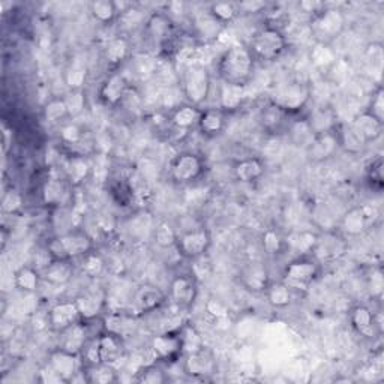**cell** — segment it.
<instances>
[{"label":"cell","mask_w":384,"mask_h":384,"mask_svg":"<svg viewBox=\"0 0 384 384\" xmlns=\"http://www.w3.org/2000/svg\"><path fill=\"white\" fill-rule=\"evenodd\" d=\"M261 246L267 256H278L285 246L284 237L277 232L275 228H267L261 236Z\"/></svg>","instance_id":"681fc988"},{"label":"cell","mask_w":384,"mask_h":384,"mask_svg":"<svg viewBox=\"0 0 384 384\" xmlns=\"http://www.w3.org/2000/svg\"><path fill=\"white\" fill-rule=\"evenodd\" d=\"M21 206H23V199H21V195L17 191L11 190L4 195L2 209L5 213H9V215L17 213L21 209Z\"/></svg>","instance_id":"9f6ffc18"},{"label":"cell","mask_w":384,"mask_h":384,"mask_svg":"<svg viewBox=\"0 0 384 384\" xmlns=\"http://www.w3.org/2000/svg\"><path fill=\"white\" fill-rule=\"evenodd\" d=\"M182 341V355H192L204 350V341L194 326H185L179 332Z\"/></svg>","instance_id":"60d3db41"},{"label":"cell","mask_w":384,"mask_h":384,"mask_svg":"<svg viewBox=\"0 0 384 384\" xmlns=\"http://www.w3.org/2000/svg\"><path fill=\"white\" fill-rule=\"evenodd\" d=\"M310 60L317 69H331L338 62V54L331 44L315 41L310 50Z\"/></svg>","instance_id":"f546056e"},{"label":"cell","mask_w":384,"mask_h":384,"mask_svg":"<svg viewBox=\"0 0 384 384\" xmlns=\"http://www.w3.org/2000/svg\"><path fill=\"white\" fill-rule=\"evenodd\" d=\"M287 44V37H285L278 27L267 26L258 30L257 34L252 37L248 48L252 53L254 59L272 62L277 60L285 51Z\"/></svg>","instance_id":"277c9868"},{"label":"cell","mask_w":384,"mask_h":384,"mask_svg":"<svg viewBox=\"0 0 384 384\" xmlns=\"http://www.w3.org/2000/svg\"><path fill=\"white\" fill-rule=\"evenodd\" d=\"M322 263L312 256H300L291 260L284 269L282 281L293 290H306L320 277Z\"/></svg>","instance_id":"5b68a950"},{"label":"cell","mask_w":384,"mask_h":384,"mask_svg":"<svg viewBox=\"0 0 384 384\" xmlns=\"http://www.w3.org/2000/svg\"><path fill=\"white\" fill-rule=\"evenodd\" d=\"M195 27L197 32H199V35L203 38H218L219 32L223 29V25H219L218 21L207 13L204 17L197 18Z\"/></svg>","instance_id":"f5cc1de1"},{"label":"cell","mask_w":384,"mask_h":384,"mask_svg":"<svg viewBox=\"0 0 384 384\" xmlns=\"http://www.w3.org/2000/svg\"><path fill=\"white\" fill-rule=\"evenodd\" d=\"M138 381L147 384H161L164 381H167V377L162 372V369L157 368L155 365H150L138 372Z\"/></svg>","instance_id":"11a10c76"},{"label":"cell","mask_w":384,"mask_h":384,"mask_svg":"<svg viewBox=\"0 0 384 384\" xmlns=\"http://www.w3.org/2000/svg\"><path fill=\"white\" fill-rule=\"evenodd\" d=\"M63 100H65V102H67L69 117H77L84 112L86 95L83 91H69L67 95L63 96Z\"/></svg>","instance_id":"db71d44e"},{"label":"cell","mask_w":384,"mask_h":384,"mask_svg":"<svg viewBox=\"0 0 384 384\" xmlns=\"http://www.w3.org/2000/svg\"><path fill=\"white\" fill-rule=\"evenodd\" d=\"M368 112L376 116L377 119H380L381 122H384V92L381 87H378V89L374 92V95H372V100H371V105H369V110Z\"/></svg>","instance_id":"680465c9"},{"label":"cell","mask_w":384,"mask_h":384,"mask_svg":"<svg viewBox=\"0 0 384 384\" xmlns=\"http://www.w3.org/2000/svg\"><path fill=\"white\" fill-rule=\"evenodd\" d=\"M378 218L380 211L376 206H356L344 213L339 227H341L345 236L357 237L364 234L371 224L374 225Z\"/></svg>","instance_id":"9c48e42d"},{"label":"cell","mask_w":384,"mask_h":384,"mask_svg":"<svg viewBox=\"0 0 384 384\" xmlns=\"http://www.w3.org/2000/svg\"><path fill=\"white\" fill-rule=\"evenodd\" d=\"M92 17L101 25H110L120 15V11L116 2L112 0H95L89 5Z\"/></svg>","instance_id":"8d00e7d4"},{"label":"cell","mask_w":384,"mask_h":384,"mask_svg":"<svg viewBox=\"0 0 384 384\" xmlns=\"http://www.w3.org/2000/svg\"><path fill=\"white\" fill-rule=\"evenodd\" d=\"M242 284L252 293H265L270 284L269 270L261 263H251L242 272Z\"/></svg>","instance_id":"7402d4cb"},{"label":"cell","mask_w":384,"mask_h":384,"mask_svg":"<svg viewBox=\"0 0 384 384\" xmlns=\"http://www.w3.org/2000/svg\"><path fill=\"white\" fill-rule=\"evenodd\" d=\"M129 89L126 77L120 72L110 74L100 87V100L108 107H116L122 102Z\"/></svg>","instance_id":"9a60e30c"},{"label":"cell","mask_w":384,"mask_h":384,"mask_svg":"<svg viewBox=\"0 0 384 384\" xmlns=\"http://www.w3.org/2000/svg\"><path fill=\"white\" fill-rule=\"evenodd\" d=\"M306 119H308V122L315 133V135L329 133V131H333L338 126L336 114L333 113V110L329 108V107L315 108L314 112Z\"/></svg>","instance_id":"1f68e13d"},{"label":"cell","mask_w":384,"mask_h":384,"mask_svg":"<svg viewBox=\"0 0 384 384\" xmlns=\"http://www.w3.org/2000/svg\"><path fill=\"white\" fill-rule=\"evenodd\" d=\"M246 96V87L223 83L219 91V108L225 113H232L242 107Z\"/></svg>","instance_id":"d4e9b609"},{"label":"cell","mask_w":384,"mask_h":384,"mask_svg":"<svg viewBox=\"0 0 384 384\" xmlns=\"http://www.w3.org/2000/svg\"><path fill=\"white\" fill-rule=\"evenodd\" d=\"M62 333H67L68 336L65 338V343H63V347L62 348H67L69 351H74V353H79L84 348L86 345V339H84V329L81 327V324H74L71 326L69 329H67V331H63Z\"/></svg>","instance_id":"c3c4849f"},{"label":"cell","mask_w":384,"mask_h":384,"mask_svg":"<svg viewBox=\"0 0 384 384\" xmlns=\"http://www.w3.org/2000/svg\"><path fill=\"white\" fill-rule=\"evenodd\" d=\"M368 176H369L372 183H377L381 188L383 186V161H381V158H377L376 161L371 162Z\"/></svg>","instance_id":"6125c7cd"},{"label":"cell","mask_w":384,"mask_h":384,"mask_svg":"<svg viewBox=\"0 0 384 384\" xmlns=\"http://www.w3.org/2000/svg\"><path fill=\"white\" fill-rule=\"evenodd\" d=\"M204 173V161L194 152H182L171 161L170 179L178 185H190L199 180Z\"/></svg>","instance_id":"52a82bcc"},{"label":"cell","mask_w":384,"mask_h":384,"mask_svg":"<svg viewBox=\"0 0 384 384\" xmlns=\"http://www.w3.org/2000/svg\"><path fill=\"white\" fill-rule=\"evenodd\" d=\"M87 381L96 384H112L117 381V371L114 365L98 364L87 368Z\"/></svg>","instance_id":"7bdbcfd3"},{"label":"cell","mask_w":384,"mask_h":384,"mask_svg":"<svg viewBox=\"0 0 384 384\" xmlns=\"http://www.w3.org/2000/svg\"><path fill=\"white\" fill-rule=\"evenodd\" d=\"M77 305H79V310L83 318L86 320H91L95 315H98V312L101 311L102 306V299L98 298L95 293H87L80 296V298L75 299Z\"/></svg>","instance_id":"7dc6e473"},{"label":"cell","mask_w":384,"mask_h":384,"mask_svg":"<svg viewBox=\"0 0 384 384\" xmlns=\"http://www.w3.org/2000/svg\"><path fill=\"white\" fill-rule=\"evenodd\" d=\"M285 116H287V114H285L278 105L270 102L266 108H263L260 120H261L263 128L273 131L282 124V120H284Z\"/></svg>","instance_id":"f907efd6"},{"label":"cell","mask_w":384,"mask_h":384,"mask_svg":"<svg viewBox=\"0 0 384 384\" xmlns=\"http://www.w3.org/2000/svg\"><path fill=\"white\" fill-rule=\"evenodd\" d=\"M92 170H93V167H92V164L89 162V159H86L81 155L72 157L68 161V166H67L69 183H72V185L83 183L92 174Z\"/></svg>","instance_id":"ab89813d"},{"label":"cell","mask_w":384,"mask_h":384,"mask_svg":"<svg viewBox=\"0 0 384 384\" xmlns=\"http://www.w3.org/2000/svg\"><path fill=\"white\" fill-rule=\"evenodd\" d=\"M215 360L213 357L206 353L204 350L197 351V353L192 355H185V362H183V371L186 376H190L192 378H207L215 374Z\"/></svg>","instance_id":"e0dca14e"},{"label":"cell","mask_w":384,"mask_h":384,"mask_svg":"<svg viewBox=\"0 0 384 384\" xmlns=\"http://www.w3.org/2000/svg\"><path fill=\"white\" fill-rule=\"evenodd\" d=\"M48 368L62 381H71L80 371V355L60 347L50 353Z\"/></svg>","instance_id":"7c38bea8"},{"label":"cell","mask_w":384,"mask_h":384,"mask_svg":"<svg viewBox=\"0 0 384 384\" xmlns=\"http://www.w3.org/2000/svg\"><path fill=\"white\" fill-rule=\"evenodd\" d=\"M96 344H98V350H100L101 364L114 365L116 362L122 357L124 347H122V341H120V336L117 333L110 332V333L101 335L100 338H96Z\"/></svg>","instance_id":"603a6c76"},{"label":"cell","mask_w":384,"mask_h":384,"mask_svg":"<svg viewBox=\"0 0 384 384\" xmlns=\"http://www.w3.org/2000/svg\"><path fill=\"white\" fill-rule=\"evenodd\" d=\"M219 25H228L232 23V21L236 20V17L239 15V11H237V5L236 4H232V2H216V4H212L209 6V11H207Z\"/></svg>","instance_id":"ee69618b"},{"label":"cell","mask_w":384,"mask_h":384,"mask_svg":"<svg viewBox=\"0 0 384 384\" xmlns=\"http://www.w3.org/2000/svg\"><path fill=\"white\" fill-rule=\"evenodd\" d=\"M178 239H179L178 233H176V230L168 223H159L155 228H153V240H155L157 245L162 249L176 246Z\"/></svg>","instance_id":"f6af8a7d"},{"label":"cell","mask_w":384,"mask_h":384,"mask_svg":"<svg viewBox=\"0 0 384 384\" xmlns=\"http://www.w3.org/2000/svg\"><path fill=\"white\" fill-rule=\"evenodd\" d=\"M326 6L327 5L324 2H318V0H302V2L298 4L300 13L305 15H310L311 18L320 14Z\"/></svg>","instance_id":"91938a15"},{"label":"cell","mask_w":384,"mask_h":384,"mask_svg":"<svg viewBox=\"0 0 384 384\" xmlns=\"http://www.w3.org/2000/svg\"><path fill=\"white\" fill-rule=\"evenodd\" d=\"M164 300H166V294H164L157 285H141L138 291L135 293V305L143 312L155 311Z\"/></svg>","instance_id":"484cf974"},{"label":"cell","mask_w":384,"mask_h":384,"mask_svg":"<svg viewBox=\"0 0 384 384\" xmlns=\"http://www.w3.org/2000/svg\"><path fill=\"white\" fill-rule=\"evenodd\" d=\"M350 323L357 333L365 336H371V333L376 331V327H381L377 323L376 314L365 305H357L350 311Z\"/></svg>","instance_id":"cb8c5ba5"},{"label":"cell","mask_w":384,"mask_h":384,"mask_svg":"<svg viewBox=\"0 0 384 384\" xmlns=\"http://www.w3.org/2000/svg\"><path fill=\"white\" fill-rule=\"evenodd\" d=\"M345 29V15L341 9L326 6L320 14L311 18V30L317 42L331 44Z\"/></svg>","instance_id":"8992f818"},{"label":"cell","mask_w":384,"mask_h":384,"mask_svg":"<svg viewBox=\"0 0 384 384\" xmlns=\"http://www.w3.org/2000/svg\"><path fill=\"white\" fill-rule=\"evenodd\" d=\"M47 249L53 260H80L93 251V239L81 230H74V232L53 237L47 245Z\"/></svg>","instance_id":"7a4b0ae2"},{"label":"cell","mask_w":384,"mask_h":384,"mask_svg":"<svg viewBox=\"0 0 384 384\" xmlns=\"http://www.w3.org/2000/svg\"><path fill=\"white\" fill-rule=\"evenodd\" d=\"M211 245H212L211 233L207 232L206 228H197L179 236L176 248H178L179 254L182 257L188 260H197V258H203L207 254Z\"/></svg>","instance_id":"8fae6325"},{"label":"cell","mask_w":384,"mask_h":384,"mask_svg":"<svg viewBox=\"0 0 384 384\" xmlns=\"http://www.w3.org/2000/svg\"><path fill=\"white\" fill-rule=\"evenodd\" d=\"M289 137L296 147H302L306 150L315 138V133L312 131L308 119L302 117L289 125Z\"/></svg>","instance_id":"4dcf8cb0"},{"label":"cell","mask_w":384,"mask_h":384,"mask_svg":"<svg viewBox=\"0 0 384 384\" xmlns=\"http://www.w3.org/2000/svg\"><path fill=\"white\" fill-rule=\"evenodd\" d=\"M146 29H147V34L150 35V38L153 41H157V42L167 41L168 37L171 35V30H173L171 18L164 13L152 14L146 21Z\"/></svg>","instance_id":"836d02e7"},{"label":"cell","mask_w":384,"mask_h":384,"mask_svg":"<svg viewBox=\"0 0 384 384\" xmlns=\"http://www.w3.org/2000/svg\"><path fill=\"white\" fill-rule=\"evenodd\" d=\"M338 137H339V145L344 147L350 153H359L364 150L368 145L360 137V134L356 131V128L350 124H338L336 126Z\"/></svg>","instance_id":"d590c367"},{"label":"cell","mask_w":384,"mask_h":384,"mask_svg":"<svg viewBox=\"0 0 384 384\" xmlns=\"http://www.w3.org/2000/svg\"><path fill=\"white\" fill-rule=\"evenodd\" d=\"M152 351L157 359L168 360L182 353V341L179 333H161L152 339Z\"/></svg>","instance_id":"ac0fdd59"},{"label":"cell","mask_w":384,"mask_h":384,"mask_svg":"<svg viewBox=\"0 0 384 384\" xmlns=\"http://www.w3.org/2000/svg\"><path fill=\"white\" fill-rule=\"evenodd\" d=\"M233 174L239 182L254 183L265 176V162L256 157L244 158L234 164Z\"/></svg>","instance_id":"44dd1931"},{"label":"cell","mask_w":384,"mask_h":384,"mask_svg":"<svg viewBox=\"0 0 384 384\" xmlns=\"http://www.w3.org/2000/svg\"><path fill=\"white\" fill-rule=\"evenodd\" d=\"M87 80V71L81 65H71L65 72V83L69 87V91H83V86Z\"/></svg>","instance_id":"816d5d0a"},{"label":"cell","mask_w":384,"mask_h":384,"mask_svg":"<svg viewBox=\"0 0 384 384\" xmlns=\"http://www.w3.org/2000/svg\"><path fill=\"white\" fill-rule=\"evenodd\" d=\"M42 113H44V119H46L51 125L60 124L65 119L69 117L68 107L63 98H53V100H50L46 105H44Z\"/></svg>","instance_id":"b9f144b4"},{"label":"cell","mask_w":384,"mask_h":384,"mask_svg":"<svg viewBox=\"0 0 384 384\" xmlns=\"http://www.w3.org/2000/svg\"><path fill=\"white\" fill-rule=\"evenodd\" d=\"M81 137V129L75 124H65L60 129V138L63 143H67V145H77V143H80Z\"/></svg>","instance_id":"6f0895ef"},{"label":"cell","mask_w":384,"mask_h":384,"mask_svg":"<svg viewBox=\"0 0 384 384\" xmlns=\"http://www.w3.org/2000/svg\"><path fill=\"white\" fill-rule=\"evenodd\" d=\"M318 233L308 232V230H303V232H296L291 233L287 239H284L285 246H289L293 252L300 256H311L312 249L317 244Z\"/></svg>","instance_id":"f1b7e54d"},{"label":"cell","mask_w":384,"mask_h":384,"mask_svg":"<svg viewBox=\"0 0 384 384\" xmlns=\"http://www.w3.org/2000/svg\"><path fill=\"white\" fill-rule=\"evenodd\" d=\"M74 267L71 261L53 260L50 265L42 270V278L53 285H65L71 281Z\"/></svg>","instance_id":"d6a6232c"},{"label":"cell","mask_w":384,"mask_h":384,"mask_svg":"<svg viewBox=\"0 0 384 384\" xmlns=\"http://www.w3.org/2000/svg\"><path fill=\"white\" fill-rule=\"evenodd\" d=\"M311 100V87L302 81H293L282 86L273 96L272 102L278 105L285 114L302 112Z\"/></svg>","instance_id":"ba28073f"},{"label":"cell","mask_w":384,"mask_h":384,"mask_svg":"<svg viewBox=\"0 0 384 384\" xmlns=\"http://www.w3.org/2000/svg\"><path fill=\"white\" fill-rule=\"evenodd\" d=\"M239 14H258L266 11L267 4L266 2H257V0H252V2H242L236 4Z\"/></svg>","instance_id":"94428289"},{"label":"cell","mask_w":384,"mask_h":384,"mask_svg":"<svg viewBox=\"0 0 384 384\" xmlns=\"http://www.w3.org/2000/svg\"><path fill=\"white\" fill-rule=\"evenodd\" d=\"M348 249L344 236L327 230L324 233H318L317 244L312 249V257L322 263H333L345 256Z\"/></svg>","instance_id":"30bf717a"},{"label":"cell","mask_w":384,"mask_h":384,"mask_svg":"<svg viewBox=\"0 0 384 384\" xmlns=\"http://www.w3.org/2000/svg\"><path fill=\"white\" fill-rule=\"evenodd\" d=\"M80 269L86 277L98 278L101 277L105 270V261L100 254H96L95 251H92L83 258H80Z\"/></svg>","instance_id":"bcb514c9"},{"label":"cell","mask_w":384,"mask_h":384,"mask_svg":"<svg viewBox=\"0 0 384 384\" xmlns=\"http://www.w3.org/2000/svg\"><path fill=\"white\" fill-rule=\"evenodd\" d=\"M351 125L356 128V131L360 134V137L364 138L366 145L377 141L383 134V122L376 116H372L368 110L364 113L357 114L353 120H351Z\"/></svg>","instance_id":"ffe728a7"},{"label":"cell","mask_w":384,"mask_h":384,"mask_svg":"<svg viewBox=\"0 0 384 384\" xmlns=\"http://www.w3.org/2000/svg\"><path fill=\"white\" fill-rule=\"evenodd\" d=\"M206 311L209 312V315H212L213 318H216V320H219V318L227 317V314H228L225 306L221 302L215 300V299H211L209 302L206 303Z\"/></svg>","instance_id":"be15d7a7"},{"label":"cell","mask_w":384,"mask_h":384,"mask_svg":"<svg viewBox=\"0 0 384 384\" xmlns=\"http://www.w3.org/2000/svg\"><path fill=\"white\" fill-rule=\"evenodd\" d=\"M81 318L79 305L75 300H63L51 306L48 311V324L58 332H63L79 323Z\"/></svg>","instance_id":"4fadbf2b"},{"label":"cell","mask_w":384,"mask_h":384,"mask_svg":"<svg viewBox=\"0 0 384 384\" xmlns=\"http://www.w3.org/2000/svg\"><path fill=\"white\" fill-rule=\"evenodd\" d=\"M265 293L270 306L277 310L287 308L293 302V289L284 281L270 282Z\"/></svg>","instance_id":"e575fe53"},{"label":"cell","mask_w":384,"mask_h":384,"mask_svg":"<svg viewBox=\"0 0 384 384\" xmlns=\"http://www.w3.org/2000/svg\"><path fill=\"white\" fill-rule=\"evenodd\" d=\"M200 114L201 110L199 107L186 102L174 108V112L171 113V124L174 128L188 131L199 125Z\"/></svg>","instance_id":"83f0119b"},{"label":"cell","mask_w":384,"mask_h":384,"mask_svg":"<svg viewBox=\"0 0 384 384\" xmlns=\"http://www.w3.org/2000/svg\"><path fill=\"white\" fill-rule=\"evenodd\" d=\"M41 273L32 266L20 267L14 275L15 287L25 293H35L39 287Z\"/></svg>","instance_id":"f35d334b"},{"label":"cell","mask_w":384,"mask_h":384,"mask_svg":"<svg viewBox=\"0 0 384 384\" xmlns=\"http://www.w3.org/2000/svg\"><path fill=\"white\" fill-rule=\"evenodd\" d=\"M256 67V59L248 47L232 46L218 59L216 72L223 83L246 86Z\"/></svg>","instance_id":"6da1fadb"},{"label":"cell","mask_w":384,"mask_h":384,"mask_svg":"<svg viewBox=\"0 0 384 384\" xmlns=\"http://www.w3.org/2000/svg\"><path fill=\"white\" fill-rule=\"evenodd\" d=\"M182 93L188 104L200 107L212 91V77L209 69L201 63H190L182 72Z\"/></svg>","instance_id":"3957f363"},{"label":"cell","mask_w":384,"mask_h":384,"mask_svg":"<svg viewBox=\"0 0 384 384\" xmlns=\"http://www.w3.org/2000/svg\"><path fill=\"white\" fill-rule=\"evenodd\" d=\"M197 282L192 277L179 275L170 284V299L179 308H190L197 299Z\"/></svg>","instance_id":"2e32d148"},{"label":"cell","mask_w":384,"mask_h":384,"mask_svg":"<svg viewBox=\"0 0 384 384\" xmlns=\"http://www.w3.org/2000/svg\"><path fill=\"white\" fill-rule=\"evenodd\" d=\"M225 125H227V113L218 107V108L201 110L200 120L197 128H199L200 133L206 137H216L219 134H223Z\"/></svg>","instance_id":"d6986e66"},{"label":"cell","mask_w":384,"mask_h":384,"mask_svg":"<svg viewBox=\"0 0 384 384\" xmlns=\"http://www.w3.org/2000/svg\"><path fill=\"white\" fill-rule=\"evenodd\" d=\"M128 56H129V44L122 37L110 39L104 48V58L110 65H112V67H117V65L125 62Z\"/></svg>","instance_id":"74e56055"},{"label":"cell","mask_w":384,"mask_h":384,"mask_svg":"<svg viewBox=\"0 0 384 384\" xmlns=\"http://www.w3.org/2000/svg\"><path fill=\"white\" fill-rule=\"evenodd\" d=\"M339 147H341V145H339L338 131L335 128L333 131H329V133L315 135L306 152H308L310 159L314 162H323L331 159Z\"/></svg>","instance_id":"5bb4252c"},{"label":"cell","mask_w":384,"mask_h":384,"mask_svg":"<svg viewBox=\"0 0 384 384\" xmlns=\"http://www.w3.org/2000/svg\"><path fill=\"white\" fill-rule=\"evenodd\" d=\"M42 201L47 206H60L68 197V183L60 178H50L42 185Z\"/></svg>","instance_id":"4316f807"}]
</instances>
